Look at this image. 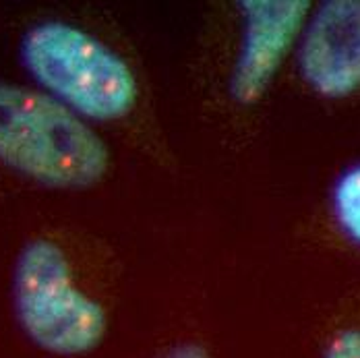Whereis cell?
Returning <instances> with one entry per match:
<instances>
[{
	"label": "cell",
	"instance_id": "1",
	"mask_svg": "<svg viewBox=\"0 0 360 358\" xmlns=\"http://www.w3.org/2000/svg\"><path fill=\"white\" fill-rule=\"evenodd\" d=\"M0 162L54 188H87L110 168L104 139L48 96L0 81Z\"/></svg>",
	"mask_w": 360,
	"mask_h": 358
},
{
	"label": "cell",
	"instance_id": "2",
	"mask_svg": "<svg viewBox=\"0 0 360 358\" xmlns=\"http://www.w3.org/2000/svg\"><path fill=\"white\" fill-rule=\"evenodd\" d=\"M13 309L25 338L52 357H87L108 335L106 307L75 282L67 252L50 238H34L19 252Z\"/></svg>",
	"mask_w": 360,
	"mask_h": 358
},
{
	"label": "cell",
	"instance_id": "3",
	"mask_svg": "<svg viewBox=\"0 0 360 358\" xmlns=\"http://www.w3.org/2000/svg\"><path fill=\"white\" fill-rule=\"evenodd\" d=\"M21 56L41 89L81 118L110 122L137 104L139 83L129 63L75 25L37 23L21 41Z\"/></svg>",
	"mask_w": 360,
	"mask_h": 358
},
{
	"label": "cell",
	"instance_id": "4",
	"mask_svg": "<svg viewBox=\"0 0 360 358\" xmlns=\"http://www.w3.org/2000/svg\"><path fill=\"white\" fill-rule=\"evenodd\" d=\"M243 44L230 79V96L252 106L263 100L311 17L309 0H243Z\"/></svg>",
	"mask_w": 360,
	"mask_h": 358
},
{
	"label": "cell",
	"instance_id": "5",
	"mask_svg": "<svg viewBox=\"0 0 360 358\" xmlns=\"http://www.w3.org/2000/svg\"><path fill=\"white\" fill-rule=\"evenodd\" d=\"M298 71L321 98L360 91V0H327L311 13L298 46Z\"/></svg>",
	"mask_w": 360,
	"mask_h": 358
},
{
	"label": "cell",
	"instance_id": "6",
	"mask_svg": "<svg viewBox=\"0 0 360 358\" xmlns=\"http://www.w3.org/2000/svg\"><path fill=\"white\" fill-rule=\"evenodd\" d=\"M331 212L344 236L360 247V162L335 180L331 191Z\"/></svg>",
	"mask_w": 360,
	"mask_h": 358
},
{
	"label": "cell",
	"instance_id": "7",
	"mask_svg": "<svg viewBox=\"0 0 360 358\" xmlns=\"http://www.w3.org/2000/svg\"><path fill=\"white\" fill-rule=\"evenodd\" d=\"M321 358H360V325L333 331L325 340Z\"/></svg>",
	"mask_w": 360,
	"mask_h": 358
},
{
	"label": "cell",
	"instance_id": "8",
	"mask_svg": "<svg viewBox=\"0 0 360 358\" xmlns=\"http://www.w3.org/2000/svg\"><path fill=\"white\" fill-rule=\"evenodd\" d=\"M151 358H212L210 350L195 340H180L162 350H158Z\"/></svg>",
	"mask_w": 360,
	"mask_h": 358
}]
</instances>
